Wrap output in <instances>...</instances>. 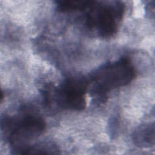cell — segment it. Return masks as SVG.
I'll return each instance as SVG.
<instances>
[{"label": "cell", "instance_id": "cell-4", "mask_svg": "<svg viewBox=\"0 0 155 155\" xmlns=\"http://www.w3.org/2000/svg\"><path fill=\"white\" fill-rule=\"evenodd\" d=\"M88 81L82 77H69L53 90L45 94V101L50 104L53 100L64 109L81 111L86 107V93Z\"/></svg>", "mask_w": 155, "mask_h": 155}, {"label": "cell", "instance_id": "cell-5", "mask_svg": "<svg viewBox=\"0 0 155 155\" xmlns=\"http://www.w3.org/2000/svg\"><path fill=\"white\" fill-rule=\"evenodd\" d=\"M134 144L139 147H150L154 145V124H147L139 127L133 134Z\"/></svg>", "mask_w": 155, "mask_h": 155}, {"label": "cell", "instance_id": "cell-6", "mask_svg": "<svg viewBox=\"0 0 155 155\" xmlns=\"http://www.w3.org/2000/svg\"><path fill=\"white\" fill-rule=\"evenodd\" d=\"M58 153H59V151L57 147L50 143L29 145L19 153L21 154H50Z\"/></svg>", "mask_w": 155, "mask_h": 155}, {"label": "cell", "instance_id": "cell-1", "mask_svg": "<svg viewBox=\"0 0 155 155\" xmlns=\"http://www.w3.org/2000/svg\"><path fill=\"white\" fill-rule=\"evenodd\" d=\"M136 77V70L130 58L122 57L97 68L91 75L93 94L98 99L105 101L107 93L131 82Z\"/></svg>", "mask_w": 155, "mask_h": 155}, {"label": "cell", "instance_id": "cell-3", "mask_svg": "<svg viewBox=\"0 0 155 155\" xmlns=\"http://www.w3.org/2000/svg\"><path fill=\"white\" fill-rule=\"evenodd\" d=\"M85 11H87L85 24L87 27L94 30L101 38L106 39L117 33L124 14L125 5L117 1H92Z\"/></svg>", "mask_w": 155, "mask_h": 155}, {"label": "cell", "instance_id": "cell-7", "mask_svg": "<svg viewBox=\"0 0 155 155\" xmlns=\"http://www.w3.org/2000/svg\"><path fill=\"white\" fill-rule=\"evenodd\" d=\"M92 1H59L56 2L57 10L62 13L85 11Z\"/></svg>", "mask_w": 155, "mask_h": 155}, {"label": "cell", "instance_id": "cell-2", "mask_svg": "<svg viewBox=\"0 0 155 155\" xmlns=\"http://www.w3.org/2000/svg\"><path fill=\"white\" fill-rule=\"evenodd\" d=\"M44 119L36 112L29 111L2 122V130L7 134V140L14 151L19 153L41 136L45 129Z\"/></svg>", "mask_w": 155, "mask_h": 155}]
</instances>
